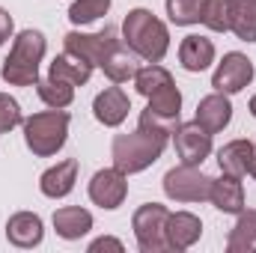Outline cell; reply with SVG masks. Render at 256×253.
<instances>
[{"mask_svg": "<svg viewBox=\"0 0 256 253\" xmlns=\"http://www.w3.org/2000/svg\"><path fill=\"white\" fill-rule=\"evenodd\" d=\"M137 128H143V131H152V134H161V137H173V131L179 128V116H164V114H152L149 108L146 110H140V122Z\"/></svg>", "mask_w": 256, "mask_h": 253, "instance_id": "obj_30", "label": "cell"}, {"mask_svg": "<svg viewBox=\"0 0 256 253\" xmlns=\"http://www.w3.org/2000/svg\"><path fill=\"white\" fill-rule=\"evenodd\" d=\"M167 86H173V74H170L161 63L143 66V68H137V74H134V90H137L143 98H152L155 92H161V90H167Z\"/></svg>", "mask_w": 256, "mask_h": 253, "instance_id": "obj_24", "label": "cell"}, {"mask_svg": "<svg viewBox=\"0 0 256 253\" xmlns=\"http://www.w3.org/2000/svg\"><path fill=\"white\" fill-rule=\"evenodd\" d=\"M164 194L176 202H206L212 194V176H206L194 164H179V167L167 170Z\"/></svg>", "mask_w": 256, "mask_h": 253, "instance_id": "obj_6", "label": "cell"}, {"mask_svg": "<svg viewBox=\"0 0 256 253\" xmlns=\"http://www.w3.org/2000/svg\"><path fill=\"white\" fill-rule=\"evenodd\" d=\"M248 108H250V114H254V120H256V96L250 98V104H248Z\"/></svg>", "mask_w": 256, "mask_h": 253, "instance_id": "obj_34", "label": "cell"}, {"mask_svg": "<svg viewBox=\"0 0 256 253\" xmlns=\"http://www.w3.org/2000/svg\"><path fill=\"white\" fill-rule=\"evenodd\" d=\"M226 250L230 253H250L256 250V208L238 212L236 226L226 236Z\"/></svg>", "mask_w": 256, "mask_h": 253, "instance_id": "obj_22", "label": "cell"}, {"mask_svg": "<svg viewBox=\"0 0 256 253\" xmlns=\"http://www.w3.org/2000/svg\"><path fill=\"white\" fill-rule=\"evenodd\" d=\"M254 152L256 146L250 140H230L218 149V164H220V173H230V176H248L250 173V164H254Z\"/></svg>", "mask_w": 256, "mask_h": 253, "instance_id": "obj_18", "label": "cell"}, {"mask_svg": "<svg viewBox=\"0 0 256 253\" xmlns=\"http://www.w3.org/2000/svg\"><path fill=\"white\" fill-rule=\"evenodd\" d=\"M230 33L256 42V0H230Z\"/></svg>", "mask_w": 256, "mask_h": 253, "instance_id": "obj_23", "label": "cell"}, {"mask_svg": "<svg viewBox=\"0 0 256 253\" xmlns=\"http://www.w3.org/2000/svg\"><path fill=\"white\" fill-rule=\"evenodd\" d=\"M167 149V137L161 134H152V131H131V134H116L114 143H110V158H114V167L122 170L126 176L134 173H143L146 167H152Z\"/></svg>", "mask_w": 256, "mask_h": 253, "instance_id": "obj_2", "label": "cell"}, {"mask_svg": "<svg viewBox=\"0 0 256 253\" xmlns=\"http://www.w3.org/2000/svg\"><path fill=\"white\" fill-rule=\"evenodd\" d=\"M12 30H15V21H12V15L0 6V48L12 39Z\"/></svg>", "mask_w": 256, "mask_h": 253, "instance_id": "obj_33", "label": "cell"}, {"mask_svg": "<svg viewBox=\"0 0 256 253\" xmlns=\"http://www.w3.org/2000/svg\"><path fill=\"white\" fill-rule=\"evenodd\" d=\"M194 120L206 128L208 134L224 131V128L232 122V102H230V96L214 90L212 96L200 98V104H196V116H194Z\"/></svg>", "mask_w": 256, "mask_h": 253, "instance_id": "obj_12", "label": "cell"}, {"mask_svg": "<svg viewBox=\"0 0 256 253\" xmlns=\"http://www.w3.org/2000/svg\"><path fill=\"white\" fill-rule=\"evenodd\" d=\"M122 39L146 63H161L170 51V30L149 9H131L128 12L126 21H122Z\"/></svg>", "mask_w": 256, "mask_h": 253, "instance_id": "obj_1", "label": "cell"}, {"mask_svg": "<svg viewBox=\"0 0 256 253\" xmlns=\"http://www.w3.org/2000/svg\"><path fill=\"white\" fill-rule=\"evenodd\" d=\"M167 218H170V208L161 206V202H143L134 218H131V230H134V238H137V248L140 253H167Z\"/></svg>", "mask_w": 256, "mask_h": 253, "instance_id": "obj_5", "label": "cell"}, {"mask_svg": "<svg viewBox=\"0 0 256 253\" xmlns=\"http://www.w3.org/2000/svg\"><path fill=\"white\" fill-rule=\"evenodd\" d=\"M54 230L66 242H78L92 230V214L80 206H63L54 212Z\"/></svg>", "mask_w": 256, "mask_h": 253, "instance_id": "obj_19", "label": "cell"}, {"mask_svg": "<svg viewBox=\"0 0 256 253\" xmlns=\"http://www.w3.org/2000/svg\"><path fill=\"white\" fill-rule=\"evenodd\" d=\"M254 74H256V68H254V60H250L248 54L230 51V54H224V60L218 63V68H214L212 86H214L218 92L236 96V92H242L244 86H250Z\"/></svg>", "mask_w": 256, "mask_h": 253, "instance_id": "obj_7", "label": "cell"}, {"mask_svg": "<svg viewBox=\"0 0 256 253\" xmlns=\"http://www.w3.org/2000/svg\"><path fill=\"white\" fill-rule=\"evenodd\" d=\"M110 3H114V0H74V3L68 6V21H72L74 27L92 24V21H98L102 15H108Z\"/></svg>", "mask_w": 256, "mask_h": 253, "instance_id": "obj_27", "label": "cell"}, {"mask_svg": "<svg viewBox=\"0 0 256 253\" xmlns=\"http://www.w3.org/2000/svg\"><path fill=\"white\" fill-rule=\"evenodd\" d=\"M68 114L66 110H42V114H33L24 120V143L33 155L39 158H51L57 155L68 140Z\"/></svg>", "mask_w": 256, "mask_h": 253, "instance_id": "obj_4", "label": "cell"}, {"mask_svg": "<svg viewBox=\"0 0 256 253\" xmlns=\"http://www.w3.org/2000/svg\"><path fill=\"white\" fill-rule=\"evenodd\" d=\"M200 24L212 33H230V0H202Z\"/></svg>", "mask_w": 256, "mask_h": 253, "instance_id": "obj_26", "label": "cell"}, {"mask_svg": "<svg viewBox=\"0 0 256 253\" xmlns=\"http://www.w3.org/2000/svg\"><path fill=\"white\" fill-rule=\"evenodd\" d=\"M128 110H131V102H128V96H126L122 86H108V90L98 92L96 102H92V116L108 128L122 126L126 116H128Z\"/></svg>", "mask_w": 256, "mask_h": 253, "instance_id": "obj_13", "label": "cell"}, {"mask_svg": "<svg viewBox=\"0 0 256 253\" xmlns=\"http://www.w3.org/2000/svg\"><path fill=\"white\" fill-rule=\"evenodd\" d=\"M137 54L131 51L126 45V39H116L110 48H108V54H104V60H102V72L114 80V84H126V80H134V74H137Z\"/></svg>", "mask_w": 256, "mask_h": 253, "instance_id": "obj_15", "label": "cell"}, {"mask_svg": "<svg viewBox=\"0 0 256 253\" xmlns=\"http://www.w3.org/2000/svg\"><path fill=\"white\" fill-rule=\"evenodd\" d=\"M179 63L185 72H206L214 63V42L206 36H185L179 45Z\"/></svg>", "mask_w": 256, "mask_h": 253, "instance_id": "obj_20", "label": "cell"}, {"mask_svg": "<svg viewBox=\"0 0 256 253\" xmlns=\"http://www.w3.org/2000/svg\"><path fill=\"white\" fill-rule=\"evenodd\" d=\"M114 42H116V30L114 27H108L102 33H78V30H72V33L63 36V51L78 54L80 60H86L90 66H102L108 48Z\"/></svg>", "mask_w": 256, "mask_h": 253, "instance_id": "obj_10", "label": "cell"}, {"mask_svg": "<svg viewBox=\"0 0 256 253\" xmlns=\"http://www.w3.org/2000/svg\"><path fill=\"white\" fill-rule=\"evenodd\" d=\"M6 238H9V244H15L21 250L39 248L45 238V224L36 212H15L6 220Z\"/></svg>", "mask_w": 256, "mask_h": 253, "instance_id": "obj_11", "label": "cell"}, {"mask_svg": "<svg viewBox=\"0 0 256 253\" xmlns=\"http://www.w3.org/2000/svg\"><path fill=\"white\" fill-rule=\"evenodd\" d=\"M48 51V42L39 30H21L12 42L9 57L3 60V80L9 86H36L39 80V63Z\"/></svg>", "mask_w": 256, "mask_h": 253, "instance_id": "obj_3", "label": "cell"}, {"mask_svg": "<svg viewBox=\"0 0 256 253\" xmlns=\"http://www.w3.org/2000/svg\"><path fill=\"white\" fill-rule=\"evenodd\" d=\"M74 182H78V158H66L39 176V190L48 200H63L74 190Z\"/></svg>", "mask_w": 256, "mask_h": 253, "instance_id": "obj_16", "label": "cell"}, {"mask_svg": "<svg viewBox=\"0 0 256 253\" xmlns=\"http://www.w3.org/2000/svg\"><path fill=\"white\" fill-rule=\"evenodd\" d=\"M18 126H24L21 104L12 96L0 92V134H6V131H12V128H18Z\"/></svg>", "mask_w": 256, "mask_h": 253, "instance_id": "obj_31", "label": "cell"}, {"mask_svg": "<svg viewBox=\"0 0 256 253\" xmlns=\"http://www.w3.org/2000/svg\"><path fill=\"white\" fill-rule=\"evenodd\" d=\"M250 176L256 179V152H254V164H250Z\"/></svg>", "mask_w": 256, "mask_h": 253, "instance_id": "obj_35", "label": "cell"}, {"mask_svg": "<svg viewBox=\"0 0 256 253\" xmlns=\"http://www.w3.org/2000/svg\"><path fill=\"white\" fill-rule=\"evenodd\" d=\"M98 250H116V253H122L126 248H122V242H120V238L102 236V238H96V242L90 244V253H98Z\"/></svg>", "mask_w": 256, "mask_h": 253, "instance_id": "obj_32", "label": "cell"}, {"mask_svg": "<svg viewBox=\"0 0 256 253\" xmlns=\"http://www.w3.org/2000/svg\"><path fill=\"white\" fill-rule=\"evenodd\" d=\"M200 12H202V0H167V15L176 27L200 24Z\"/></svg>", "mask_w": 256, "mask_h": 253, "instance_id": "obj_28", "label": "cell"}, {"mask_svg": "<svg viewBox=\"0 0 256 253\" xmlns=\"http://www.w3.org/2000/svg\"><path fill=\"white\" fill-rule=\"evenodd\" d=\"M92 68H96V66H90L86 60H80L78 54L63 51L60 57H54V63H51V68H48V74L57 78V80H68L72 86H84V84L92 78Z\"/></svg>", "mask_w": 256, "mask_h": 253, "instance_id": "obj_21", "label": "cell"}, {"mask_svg": "<svg viewBox=\"0 0 256 253\" xmlns=\"http://www.w3.org/2000/svg\"><path fill=\"white\" fill-rule=\"evenodd\" d=\"M152 114H164V116H179L182 114V92H179V86L173 84V86H167V90H161V92H155L152 98H149V104H146Z\"/></svg>", "mask_w": 256, "mask_h": 253, "instance_id": "obj_29", "label": "cell"}, {"mask_svg": "<svg viewBox=\"0 0 256 253\" xmlns=\"http://www.w3.org/2000/svg\"><path fill=\"white\" fill-rule=\"evenodd\" d=\"M212 206L224 214H238L244 212V185L242 176H230L224 173L220 179H212V194H208Z\"/></svg>", "mask_w": 256, "mask_h": 253, "instance_id": "obj_17", "label": "cell"}, {"mask_svg": "<svg viewBox=\"0 0 256 253\" xmlns=\"http://www.w3.org/2000/svg\"><path fill=\"white\" fill-rule=\"evenodd\" d=\"M36 92L39 98L48 104V108H57V110H66L72 102H74V86L68 80H57V78H42L36 80Z\"/></svg>", "mask_w": 256, "mask_h": 253, "instance_id": "obj_25", "label": "cell"}, {"mask_svg": "<svg viewBox=\"0 0 256 253\" xmlns=\"http://www.w3.org/2000/svg\"><path fill=\"white\" fill-rule=\"evenodd\" d=\"M86 190H90V200L98 208L114 212V208H120L126 202V196H128V176L122 170H116V167H104V170H98L90 179V188Z\"/></svg>", "mask_w": 256, "mask_h": 253, "instance_id": "obj_8", "label": "cell"}, {"mask_svg": "<svg viewBox=\"0 0 256 253\" xmlns=\"http://www.w3.org/2000/svg\"><path fill=\"white\" fill-rule=\"evenodd\" d=\"M173 146H176V155H179L182 164L200 167L212 155V134L196 120L194 122H179V128L173 131Z\"/></svg>", "mask_w": 256, "mask_h": 253, "instance_id": "obj_9", "label": "cell"}, {"mask_svg": "<svg viewBox=\"0 0 256 253\" xmlns=\"http://www.w3.org/2000/svg\"><path fill=\"white\" fill-rule=\"evenodd\" d=\"M200 236H202V220L191 214V212H170V218H167V244H170V250L182 253L194 248L196 242H200Z\"/></svg>", "mask_w": 256, "mask_h": 253, "instance_id": "obj_14", "label": "cell"}]
</instances>
